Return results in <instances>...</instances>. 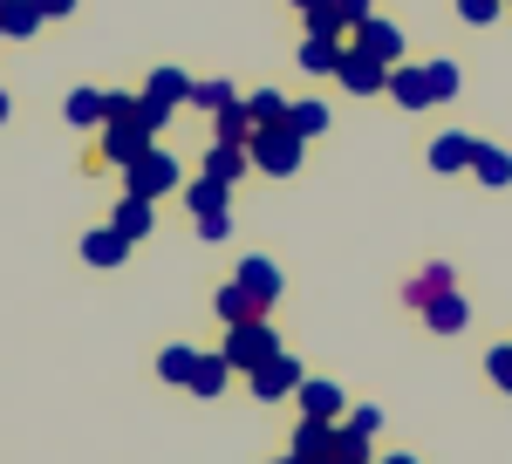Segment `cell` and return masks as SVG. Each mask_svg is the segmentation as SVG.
I'll return each mask as SVG.
<instances>
[{
    "mask_svg": "<svg viewBox=\"0 0 512 464\" xmlns=\"http://www.w3.org/2000/svg\"><path fill=\"white\" fill-rule=\"evenodd\" d=\"M376 424H383L376 410H349V430H362V437H376Z\"/></svg>",
    "mask_w": 512,
    "mask_h": 464,
    "instance_id": "obj_35",
    "label": "cell"
},
{
    "mask_svg": "<svg viewBox=\"0 0 512 464\" xmlns=\"http://www.w3.org/2000/svg\"><path fill=\"white\" fill-rule=\"evenodd\" d=\"M274 348H280V342H274V328H267V314L233 321V335H226V369H260Z\"/></svg>",
    "mask_w": 512,
    "mask_h": 464,
    "instance_id": "obj_2",
    "label": "cell"
},
{
    "mask_svg": "<svg viewBox=\"0 0 512 464\" xmlns=\"http://www.w3.org/2000/svg\"><path fill=\"white\" fill-rule=\"evenodd\" d=\"M103 116H110V96H103V89H76V96H69V123H76V130L103 123Z\"/></svg>",
    "mask_w": 512,
    "mask_h": 464,
    "instance_id": "obj_17",
    "label": "cell"
},
{
    "mask_svg": "<svg viewBox=\"0 0 512 464\" xmlns=\"http://www.w3.org/2000/svg\"><path fill=\"white\" fill-rule=\"evenodd\" d=\"M41 14H69V7H76V0H35Z\"/></svg>",
    "mask_w": 512,
    "mask_h": 464,
    "instance_id": "obj_36",
    "label": "cell"
},
{
    "mask_svg": "<svg viewBox=\"0 0 512 464\" xmlns=\"http://www.w3.org/2000/svg\"><path fill=\"white\" fill-rule=\"evenodd\" d=\"M246 116H253V130H267V123H287V103L274 89H260V96H246Z\"/></svg>",
    "mask_w": 512,
    "mask_h": 464,
    "instance_id": "obj_27",
    "label": "cell"
},
{
    "mask_svg": "<svg viewBox=\"0 0 512 464\" xmlns=\"http://www.w3.org/2000/svg\"><path fill=\"white\" fill-rule=\"evenodd\" d=\"M185 96H192V82L178 76V69H158V76L144 82V103H158V110H178Z\"/></svg>",
    "mask_w": 512,
    "mask_h": 464,
    "instance_id": "obj_11",
    "label": "cell"
},
{
    "mask_svg": "<svg viewBox=\"0 0 512 464\" xmlns=\"http://www.w3.org/2000/svg\"><path fill=\"white\" fill-rule=\"evenodd\" d=\"M335 62H342V35H308L301 41V69H308V76H335Z\"/></svg>",
    "mask_w": 512,
    "mask_h": 464,
    "instance_id": "obj_9",
    "label": "cell"
},
{
    "mask_svg": "<svg viewBox=\"0 0 512 464\" xmlns=\"http://www.w3.org/2000/svg\"><path fill=\"white\" fill-rule=\"evenodd\" d=\"M499 7H506V0H458V14H465V21H492Z\"/></svg>",
    "mask_w": 512,
    "mask_h": 464,
    "instance_id": "obj_33",
    "label": "cell"
},
{
    "mask_svg": "<svg viewBox=\"0 0 512 464\" xmlns=\"http://www.w3.org/2000/svg\"><path fill=\"white\" fill-rule=\"evenodd\" d=\"M390 96L403 103V110H424V69H403V62H396L390 69Z\"/></svg>",
    "mask_w": 512,
    "mask_h": 464,
    "instance_id": "obj_21",
    "label": "cell"
},
{
    "mask_svg": "<svg viewBox=\"0 0 512 464\" xmlns=\"http://www.w3.org/2000/svg\"><path fill=\"white\" fill-rule=\"evenodd\" d=\"M239 171H246V144H212V157H205V178L233 185Z\"/></svg>",
    "mask_w": 512,
    "mask_h": 464,
    "instance_id": "obj_14",
    "label": "cell"
},
{
    "mask_svg": "<svg viewBox=\"0 0 512 464\" xmlns=\"http://www.w3.org/2000/svg\"><path fill=\"white\" fill-rule=\"evenodd\" d=\"M239 287H246V294H253L260 308H274V294H280V267H274V260H246V267H239Z\"/></svg>",
    "mask_w": 512,
    "mask_h": 464,
    "instance_id": "obj_7",
    "label": "cell"
},
{
    "mask_svg": "<svg viewBox=\"0 0 512 464\" xmlns=\"http://www.w3.org/2000/svg\"><path fill=\"white\" fill-rule=\"evenodd\" d=\"M185 103H198V110H212V116H219L226 103H239V96L226 89V82H192V96H185Z\"/></svg>",
    "mask_w": 512,
    "mask_h": 464,
    "instance_id": "obj_30",
    "label": "cell"
},
{
    "mask_svg": "<svg viewBox=\"0 0 512 464\" xmlns=\"http://www.w3.org/2000/svg\"><path fill=\"white\" fill-rule=\"evenodd\" d=\"M492 383L512 396V348H492Z\"/></svg>",
    "mask_w": 512,
    "mask_h": 464,
    "instance_id": "obj_32",
    "label": "cell"
},
{
    "mask_svg": "<svg viewBox=\"0 0 512 464\" xmlns=\"http://www.w3.org/2000/svg\"><path fill=\"white\" fill-rule=\"evenodd\" d=\"M472 151H478V137H458V130H451V137H437V144H431V171H465Z\"/></svg>",
    "mask_w": 512,
    "mask_h": 464,
    "instance_id": "obj_12",
    "label": "cell"
},
{
    "mask_svg": "<svg viewBox=\"0 0 512 464\" xmlns=\"http://www.w3.org/2000/svg\"><path fill=\"white\" fill-rule=\"evenodd\" d=\"M328 437H335V424L308 417V424L294 430V458H301V464H321V458H328Z\"/></svg>",
    "mask_w": 512,
    "mask_h": 464,
    "instance_id": "obj_13",
    "label": "cell"
},
{
    "mask_svg": "<svg viewBox=\"0 0 512 464\" xmlns=\"http://www.w3.org/2000/svg\"><path fill=\"white\" fill-rule=\"evenodd\" d=\"M362 458H369V437L342 424L335 437H328V458H321V464H362Z\"/></svg>",
    "mask_w": 512,
    "mask_h": 464,
    "instance_id": "obj_19",
    "label": "cell"
},
{
    "mask_svg": "<svg viewBox=\"0 0 512 464\" xmlns=\"http://www.w3.org/2000/svg\"><path fill=\"white\" fill-rule=\"evenodd\" d=\"M355 48H369L376 62H390V69H396V55H403V35H396L390 21H376V14H369V21H355Z\"/></svg>",
    "mask_w": 512,
    "mask_h": 464,
    "instance_id": "obj_6",
    "label": "cell"
},
{
    "mask_svg": "<svg viewBox=\"0 0 512 464\" xmlns=\"http://www.w3.org/2000/svg\"><path fill=\"white\" fill-rule=\"evenodd\" d=\"M123 253H130V239H123L117 226H103V232H89V239H82V260H89V267H117Z\"/></svg>",
    "mask_w": 512,
    "mask_h": 464,
    "instance_id": "obj_10",
    "label": "cell"
},
{
    "mask_svg": "<svg viewBox=\"0 0 512 464\" xmlns=\"http://www.w3.org/2000/svg\"><path fill=\"white\" fill-rule=\"evenodd\" d=\"M287 130L308 144V137H321V130H328V110H321V103H294V110H287Z\"/></svg>",
    "mask_w": 512,
    "mask_h": 464,
    "instance_id": "obj_24",
    "label": "cell"
},
{
    "mask_svg": "<svg viewBox=\"0 0 512 464\" xmlns=\"http://www.w3.org/2000/svg\"><path fill=\"white\" fill-rule=\"evenodd\" d=\"M0 123H7V96H0Z\"/></svg>",
    "mask_w": 512,
    "mask_h": 464,
    "instance_id": "obj_38",
    "label": "cell"
},
{
    "mask_svg": "<svg viewBox=\"0 0 512 464\" xmlns=\"http://www.w3.org/2000/svg\"><path fill=\"white\" fill-rule=\"evenodd\" d=\"M294 7H308V14H315V7H328V0H294Z\"/></svg>",
    "mask_w": 512,
    "mask_h": 464,
    "instance_id": "obj_37",
    "label": "cell"
},
{
    "mask_svg": "<svg viewBox=\"0 0 512 464\" xmlns=\"http://www.w3.org/2000/svg\"><path fill=\"white\" fill-rule=\"evenodd\" d=\"M335 76H342V89H355V96H376V89H390V62H376L369 48H342V62H335Z\"/></svg>",
    "mask_w": 512,
    "mask_h": 464,
    "instance_id": "obj_4",
    "label": "cell"
},
{
    "mask_svg": "<svg viewBox=\"0 0 512 464\" xmlns=\"http://www.w3.org/2000/svg\"><path fill=\"white\" fill-rule=\"evenodd\" d=\"M35 28H41L35 0H0V35H35Z\"/></svg>",
    "mask_w": 512,
    "mask_h": 464,
    "instance_id": "obj_15",
    "label": "cell"
},
{
    "mask_svg": "<svg viewBox=\"0 0 512 464\" xmlns=\"http://www.w3.org/2000/svg\"><path fill=\"white\" fill-rule=\"evenodd\" d=\"M158 369H164V383H192L198 355H192V348H164V362H158Z\"/></svg>",
    "mask_w": 512,
    "mask_h": 464,
    "instance_id": "obj_31",
    "label": "cell"
},
{
    "mask_svg": "<svg viewBox=\"0 0 512 464\" xmlns=\"http://www.w3.org/2000/svg\"><path fill=\"white\" fill-rule=\"evenodd\" d=\"M294 396H301V410H308V417H321V424H335V417H342V389H335V383H308V376H301V389H294Z\"/></svg>",
    "mask_w": 512,
    "mask_h": 464,
    "instance_id": "obj_8",
    "label": "cell"
},
{
    "mask_svg": "<svg viewBox=\"0 0 512 464\" xmlns=\"http://www.w3.org/2000/svg\"><path fill=\"white\" fill-rule=\"evenodd\" d=\"M328 7H335V14H342L349 28H355V21H369V0H328Z\"/></svg>",
    "mask_w": 512,
    "mask_h": 464,
    "instance_id": "obj_34",
    "label": "cell"
},
{
    "mask_svg": "<svg viewBox=\"0 0 512 464\" xmlns=\"http://www.w3.org/2000/svg\"><path fill=\"white\" fill-rule=\"evenodd\" d=\"M205 212H226V185L219 178H198L192 185V219H205Z\"/></svg>",
    "mask_w": 512,
    "mask_h": 464,
    "instance_id": "obj_29",
    "label": "cell"
},
{
    "mask_svg": "<svg viewBox=\"0 0 512 464\" xmlns=\"http://www.w3.org/2000/svg\"><path fill=\"white\" fill-rule=\"evenodd\" d=\"M458 96V62H424V103H451Z\"/></svg>",
    "mask_w": 512,
    "mask_h": 464,
    "instance_id": "obj_16",
    "label": "cell"
},
{
    "mask_svg": "<svg viewBox=\"0 0 512 464\" xmlns=\"http://www.w3.org/2000/svg\"><path fill=\"white\" fill-rule=\"evenodd\" d=\"M253 137V116H246V103H226L219 110V144H246Z\"/></svg>",
    "mask_w": 512,
    "mask_h": 464,
    "instance_id": "obj_28",
    "label": "cell"
},
{
    "mask_svg": "<svg viewBox=\"0 0 512 464\" xmlns=\"http://www.w3.org/2000/svg\"><path fill=\"white\" fill-rule=\"evenodd\" d=\"M253 314H267V308H260L239 280H233V287H219V321H226V328H233V321H253Z\"/></svg>",
    "mask_w": 512,
    "mask_h": 464,
    "instance_id": "obj_20",
    "label": "cell"
},
{
    "mask_svg": "<svg viewBox=\"0 0 512 464\" xmlns=\"http://www.w3.org/2000/svg\"><path fill=\"white\" fill-rule=\"evenodd\" d=\"M437 294H451V267H431V273L410 280V301H417V308H431Z\"/></svg>",
    "mask_w": 512,
    "mask_h": 464,
    "instance_id": "obj_25",
    "label": "cell"
},
{
    "mask_svg": "<svg viewBox=\"0 0 512 464\" xmlns=\"http://www.w3.org/2000/svg\"><path fill=\"white\" fill-rule=\"evenodd\" d=\"M424 321H431L437 335H458V328H465V301H458V294H437L431 308H424Z\"/></svg>",
    "mask_w": 512,
    "mask_h": 464,
    "instance_id": "obj_22",
    "label": "cell"
},
{
    "mask_svg": "<svg viewBox=\"0 0 512 464\" xmlns=\"http://www.w3.org/2000/svg\"><path fill=\"white\" fill-rule=\"evenodd\" d=\"M117 232L123 239H144V232H151V198H123L117 205Z\"/></svg>",
    "mask_w": 512,
    "mask_h": 464,
    "instance_id": "obj_23",
    "label": "cell"
},
{
    "mask_svg": "<svg viewBox=\"0 0 512 464\" xmlns=\"http://www.w3.org/2000/svg\"><path fill=\"white\" fill-rule=\"evenodd\" d=\"M390 464H417V458H390Z\"/></svg>",
    "mask_w": 512,
    "mask_h": 464,
    "instance_id": "obj_40",
    "label": "cell"
},
{
    "mask_svg": "<svg viewBox=\"0 0 512 464\" xmlns=\"http://www.w3.org/2000/svg\"><path fill=\"white\" fill-rule=\"evenodd\" d=\"M246 157H253L260 171H274V178H287V171L301 164V137H294L287 123H267V130H253V137H246Z\"/></svg>",
    "mask_w": 512,
    "mask_h": 464,
    "instance_id": "obj_1",
    "label": "cell"
},
{
    "mask_svg": "<svg viewBox=\"0 0 512 464\" xmlns=\"http://www.w3.org/2000/svg\"><path fill=\"white\" fill-rule=\"evenodd\" d=\"M294 389H301V362H287V355L274 348V355L253 369V396H260V403H274V396H294Z\"/></svg>",
    "mask_w": 512,
    "mask_h": 464,
    "instance_id": "obj_5",
    "label": "cell"
},
{
    "mask_svg": "<svg viewBox=\"0 0 512 464\" xmlns=\"http://www.w3.org/2000/svg\"><path fill=\"white\" fill-rule=\"evenodd\" d=\"M192 389H198V396H219V389H226V355H198Z\"/></svg>",
    "mask_w": 512,
    "mask_h": 464,
    "instance_id": "obj_26",
    "label": "cell"
},
{
    "mask_svg": "<svg viewBox=\"0 0 512 464\" xmlns=\"http://www.w3.org/2000/svg\"><path fill=\"white\" fill-rule=\"evenodd\" d=\"M123 185H130V198H164L171 185H178V164H171L164 151H144V157L123 164Z\"/></svg>",
    "mask_w": 512,
    "mask_h": 464,
    "instance_id": "obj_3",
    "label": "cell"
},
{
    "mask_svg": "<svg viewBox=\"0 0 512 464\" xmlns=\"http://www.w3.org/2000/svg\"><path fill=\"white\" fill-rule=\"evenodd\" d=\"M280 464H301V458H294V451H287V458H280Z\"/></svg>",
    "mask_w": 512,
    "mask_h": 464,
    "instance_id": "obj_39",
    "label": "cell"
},
{
    "mask_svg": "<svg viewBox=\"0 0 512 464\" xmlns=\"http://www.w3.org/2000/svg\"><path fill=\"white\" fill-rule=\"evenodd\" d=\"M472 171H478V185H512V157L492 151V144H478V151H472Z\"/></svg>",
    "mask_w": 512,
    "mask_h": 464,
    "instance_id": "obj_18",
    "label": "cell"
}]
</instances>
